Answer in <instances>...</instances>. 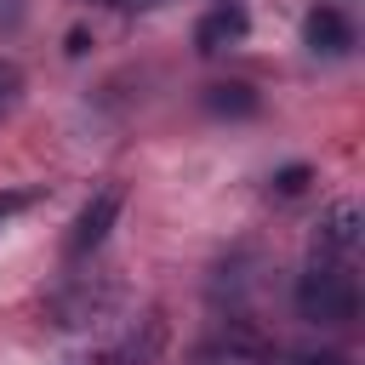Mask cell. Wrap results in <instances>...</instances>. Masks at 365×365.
Segmentation results:
<instances>
[{
  "label": "cell",
  "instance_id": "8fae6325",
  "mask_svg": "<svg viewBox=\"0 0 365 365\" xmlns=\"http://www.w3.org/2000/svg\"><path fill=\"white\" fill-rule=\"evenodd\" d=\"M23 11H29V0H0V34H11L23 23Z\"/></svg>",
  "mask_w": 365,
  "mask_h": 365
},
{
  "label": "cell",
  "instance_id": "5b68a950",
  "mask_svg": "<svg viewBox=\"0 0 365 365\" xmlns=\"http://www.w3.org/2000/svg\"><path fill=\"white\" fill-rule=\"evenodd\" d=\"M354 245H359V205H354V200H342V205H331V211H325V222H319V251L348 257Z\"/></svg>",
  "mask_w": 365,
  "mask_h": 365
},
{
  "label": "cell",
  "instance_id": "8992f818",
  "mask_svg": "<svg viewBox=\"0 0 365 365\" xmlns=\"http://www.w3.org/2000/svg\"><path fill=\"white\" fill-rule=\"evenodd\" d=\"M205 108H211V114H228V120H245V114H257L262 103H257L251 86H240V80H217V86H205Z\"/></svg>",
  "mask_w": 365,
  "mask_h": 365
},
{
  "label": "cell",
  "instance_id": "277c9868",
  "mask_svg": "<svg viewBox=\"0 0 365 365\" xmlns=\"http://www.w3.org/2000/svg\"><path fill=\"white\" fill-rule=\"evenodd\" d=\"M245 29H251V17H245L240 6H228V0H222L217 11H205V17H200L194 46L211 57V51H222V46H240V40H245Z\"/></svg>",
  "mask_w": 365,
  "mask_h": 365
},
{
  "label": "cell",
  "instance_id": "6da1fadb",
  "mask_svg": "<svg viewBox=\"0 0 365 365\" xmlns=\"http://www.w3.org/2000/svg\"><path fill=\"white\" fill-rule=\"evenodd\" d=\"M297 314L314 325H348L359 319V279L342 262H314L297 279Z\"/></svg>",
  "mask_w": 365,
  "mask_h": 365
},
{
  "label": "cell",
  "instance_id": "52a82bcc",
  "mask_svg": "<svg viewBox=\"0 0 365 365\" xmlns=\"http://www.w3.org/2000/svg\"><path fill=\"white\" fill-rule=\"evenodd\" d=\"M160 342H165V325H160V319L148 314V319H143V342H137V336H125V348L114 354V365H154Z\"/></svg>",
  "mask_w": 365,
  "mask_h": 365
},
{
  "label": "cell",
  "instance_id": "7a4b0ae2",
  "mask_svg": "<svg viewBox=\"0 0 365 365\" xmlns=\"http://www.w3.org/2000/svg\"><path fill=\"white\" fill-rule=\"evenodd\" d=\"M120 205H125V188H97V194L86 200V211L74 217V228H68V257H86V251H97V245L108 240V228H114Z\"/></svg>",
  "mask_w": 365,
  "mask_h": 365
},
{
  "label": "cell",
  "instance_id": "3957f363",
  "mask_svg": "<svg viewBox=\"0 0 365 365\" xmlns=\"http://www.w3.org/2000/svg\"><path fill=\"white\" fill-rule=\"evenodd\" d=\"M302 40H308V51H319V57H348V51H354V17H348L342 6H314V11L302 17Z\"/></svg>",
  "mask_w": 365,
  "mask_h": 365
},
{
  "label": "cell",
  "instance_id": "30bf717a",
  "mask_svg": "<svg viewBox=\"0 0 365 365\" xmlns=\"http://www.w3.org/2000/svg\"><path fill=\"white\" fill-rule=\"evenodd\" d=\"M274 188H279V194H302V188H308V165H285V171L274 177Z\"/></svg>",
  "mask_w": 365,
  "mask_h": 365
},
{
  "label": "cell",
  "instance_id": "9c48e42d",
  "mask_svg": "<svg viewBox=\"0 0 365 365\" xmlns=\"http://www.w3.org/2000/svg\"><path fill=\"white\" fill-rule=\"evenodd\" d=\"M34 200H40V188H6V194H0V222H6V217H17V211H23V205H34Z\"/></svg>",
  "mask_w": 365,
  "mask_h": 365
},
{
  "label": "cell",
  "instance_id": "4fadbf2b",
  "mask_svg": "<svg viewBox=\"0 0 365 365\" xmlns=\"http://www.w3.org/2000/svg\"><path fill=\"white\" fill-rule=\"evenodd\" d=\"M108 6H131V0H108Z\"/></svg>",
  "mask_w": 365,
  "mask_h": 365
},
{
  "label": "cell",
  "instance_id": "ba28073f",
  "mask_svg": "<svg viewBox=\"0 0 365 365\" xmlns=\"http://www.w3.org/2000/svg\"><path fill=\"white\" fill-rule=\"evenodd\" d=\"M17 103H23V68H17L11 57H0V120H6Z\"/></svg>",
  "mask_w": 365,
  "mask_h": 365
},
{
  "label": "cell",
  "instance_id": "7c38bea8",
  "mask_svg": "<svg viewBox=\"0 0 365 365\" xmlns=\"http://www.w3.org/2000/svg\"><path fill=\"white\" fill-rule=\"evenodd\" d=\"M297 365H354L348 354H308V359H297Z\"/></svg>",
  "mask_w": 365,
  "mask_h": 365
}]
</instances>
